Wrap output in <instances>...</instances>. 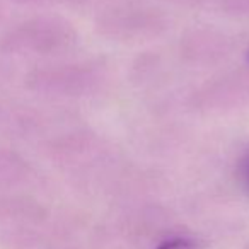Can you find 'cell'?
<instances>
[{
  "label": "cell",
  "mask_w": 249,
  "mask_h": 249,
  "mask_svg": "<svg viewBox=\"0 0 249 249\" xmlns=\"http://www.w3.org/2000/svg\"><path fill=\"white\" fill-rule=\"evenodd\" d=\"M157 249H195V246L186 239H171V241H164L162 244H159Z\"/></svg>",
  "instance_id": "6da1fadb"
},
{
  "label": "cell",
  "mask_w": 249,
  "mask_h": 249,
  "mask_svg": "<svg viewBox=\"0 0 249 249\" xmlns=\"http://www.w3.org/2000/svg\"><path fill=\"white\" fill-rule=\"evenodd\" d=\"M248 60H249V48H248Z\"/></svg>",
  "instance_id": "7a4b0ae2"
}]
</instances>
